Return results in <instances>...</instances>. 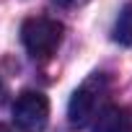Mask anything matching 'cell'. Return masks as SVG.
Instances as JSON below:
<instances>
[{
	"mask_svg": "<svg viewBox=\"0 0 132 132\" xmlns=\"http://www.w3.org/2000/svg\"><path fill=\"white\" fill-rule=\"evenodd\" d=\"M62 34H65L62 23L47 16H34L21 23V42L34 60L52 57L62 42Z\"/></svg>",
	"mask_w": 132,
	"mask_h": 132,
	"instance_id": "obj_2",
	"label": "cell"
},
{
	"mask_svg": "<svg viewBox=\"0 0 132 132\" xmlns=\"http://www.w3.org/2000/svg\"><path fill=\"white\" fill-rule=\"evenodd\" d=\"M0 91H3V86H0Z\"/></svg>",
	"mask_w": 132,
	"mask_h": 132,
	"instance_id": "obj_8",
	"label": "cell"
},
{
	"mask_svg": "<svg viewBox=\"0 0 132 132\" xmlns=\"http://www.w3.org/2000/svg\"><path fill=\"white\" fill-rule=\"evenodd\" d=\"M106 93H109V80H106V75H104V73H93V75L73 93V98H70V104H68V122H70V127H75V129L88 127V124L96 119V114H98V109H101Z\"/></svg>",
	"mask_w": 132,
	"mask_h": 132,
	"instance_id": "obj_1",
	"label": "cell"
},
{
	"mask_svg": "<svg viewBox=\"0 0 132 132\" xmlns=\"http://www.w3.org/2000/svg\"><path fill=\"white\" fill-rule=\"evenodd\" d=\"M0 132H13V129H8V127H3V124H0Z\"/></svg>",
	"mask_w": 132,
	"mask_h": 132,
	"instance_id": "obj_7",
	"label": "cell"
},
{
	"mask_svg": "<svg viewBox=\"0 0 132 132\" xmlns=\"http://www.w3.org/2000/svg\"><path fill=\"white\" fill-rule=\"evenodd\" d=\"M13 122L21 132H42L49 122V101L39 91H23L13 101Z\"/></svg>",
	"mask_w": 132,
	"mask_h": 132,
	"instance_id": "obj_3",
	"label": "cell"
},
{
	"mask_svg": "<svg viewBox=\"0 0 132 132\" xmlns=\"http://www.w3.org/2000/svg\"><path fill=\"white\" fill-rule=\"evenodd\" d=\"M52 3H57L62 8H78V5H86L88 0H52Z\"/></svg>",
	"mask_w": 132,
	"mask_h": 132,
	"instance_id": "obj_6",
	"label": "cell"
},
{
	"mask_svg": "<svg viewBox=\"0 0 132 132\" xmlns=\"http://www.w3.org/2000/svg\"><path fill=\"white\" fill-rule=\"evenodd\" d=\"M114 42H119L122 47H132V3L119 11V18L114 23Z\"/></svg>",
	"mask_w": 132,
	"mask_h": 132,
	"instance_id": "obj_5",
	"label": "cell"
},
{
	"mask_svg": "<svg viewBox=\"0 0 132 132\" xmlns=\"http://www.w3.org/2000/svg\"><path fill=\"white\" fill-rule=\"evenodd\" d=\"M93 132H132V114L122 106H109L98 114Z\"/></svg>",
	"mask_w": 132,
	"mask_h": 132,
	"instance_id": "obj_4",
	"label": "cell"
}]
</instances>
